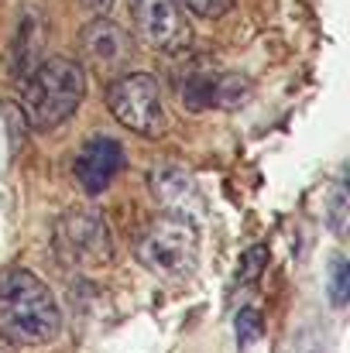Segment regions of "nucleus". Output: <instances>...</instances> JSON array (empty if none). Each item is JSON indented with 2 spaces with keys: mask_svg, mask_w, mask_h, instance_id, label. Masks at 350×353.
<instances>
[{
  "mask_svg": "<svg viewBox=\"0 0 350 353\" xmlns=\"http://www.w3.org/2000/svg\"><path fill=\"white\" fill-rule=\"evenodd\" d=\"M62 312L48 285L24 271H0V340L10 347H45L59 336Z\"/></svg>",
  "mask_w": 350,
  "mask_h": 353,
  "instance_id": "f257e3e1",
  "label": "nucleus"
},
{
  "mask_svg": "<svg viewBox=\"0 0 350 353\" xmlns=\"http://www.w3.org/2000/svg\"><path fill=\"white\" fill-rule=\"evenodd\" d=\"M21 83H24L21 107L35 130H55L79 110L86 97L83 65L72 59H41Z\"/></svg>",
  "mask_w": 350,
  "mask_h": 353,
  "instance_id": "f03ea898",
  "label": "nucleus"
},
{
  "mask_svg": "<svg viewBox=\"0 0 350 353\" xmlns=\"http://www.w3.org/2000/svg\"><path fill=\"white\" fill-rule=\"evenodd\" d=\"M137 261L158 274V278H186L196 268V254H200V240H196V227L186 216L165 213L155 223L144 227V234L134 243Z\"/></svg>",
  "mask_w": 350,
  "mask_h": 353,
  "instance_id": "7ed1b4c3",
  "label": "nucleus"
},
{
  "mask_svg": "<svg viewBox=\"0 0 350 353\" xmlns=\"http://www.w3.org/2000/svg\"><path fill=\"white\" fill-rule=\"evenodd\" d=\"M52 247H55L59 264L76 268V271L107 268L110 257H114V240H110L107 220L97 210H86V206H72L59 216Z\"/></svg>",
  "mask_w": 350,
  "mask_h": 353,
  "instance_id": "20e7f679",
  "label": "nucleus"
},
{
  "mask_svg": "<svg viewBox=\"0 0 350 353\" xmlns=\"http://www.w3.org/2000/svg\"><path fill=\"white\" fill-rule=\"evenodd\" d=\"M175 86H179V103L193 114H203V110H233V107H244L247 103V93H251V83L240 76V72H227L220 69L213 59H193L179 76H175Z\"/></svg>",
  "mask_w": 350,
  "mask_h": 353,
  "instance_id": "39448f33",
  "label": "nucleus"
},
{
  "mask_svg": "<svg viewBox=\"0 0 350 353\" xmlns=\"http://www.w3.org/2000/svg\"><path fill=\"white\" fill-rule=\"evenodd\" d=\"M107 107L127 130L141 137H162L165 134V110L158 83L148 72H127L107 86Z\"/></svg>",
  "mask_w": 350,
  "mask_h": 353,
  "instance_id": "423d86ee",
  "label": "nucleus"
},
{
  "mask_svg": "<svg viewBox=\"0 0 350 353\" xmlns=\"http://www.w3.org/2000/svg\"><path fill=\"white\" fill-rule=\"evenodd\" d=\"M130 17L137 38L151 52L179 55L193 41V28L179 0H130Z\"/></svg>",
  "mask_w": 350,
  "mask_h": 353,
  "instance_id": "0eeeda50",
  "label": "nucleus"
},
{
  "mask_svg": "<svg viewBox=\"0 0 350 353\" xmlns=\"http://www.w3.org/2000/svg\"><path fill=\"white\" fill-rule=\"evenodd\" d=\"M120 168H124V148L114 137H90L76 154V182L90 196L110 189Z\"/></svg>",
  "mask_w": 350,
  "mask_h": 353,
  "instance_id": "6e6552de",
  "label": "nucleus"
},
{
  "mask_svg": "<svg viewBox=\"0 0 350 353\" xmlns=\"http://www.w3.org/2000/svg\"><path fill=\"white\" fill-rule=\"evenodd\" d=\"M83 55L93 65H100V69H110L117 62H124L127 59V34H124V28H117L114 21H107V14L97 17L93 24H86L83 28Z\"/></svg>",
  "mask_w": 350,
  "mask_h": 353,
  "instance_id": "1a4fd4ad",
  "label": "nucleus"
},
{
  "mask_svg": "<svg viewBox=\"0 0 350 353\" xmlns=\"http://www.w3.org/2000/svg\"><path fill=\"white\" fill-rule=\"evenodd\" d=\"M151 185H155V196L162 199V206L175 216H186V206H200V192L193 185V179L182 172V168H162L151 175Z\"/></svg>",
  "mask_w": 350,
  "mask_h": 353,
  "instance_id": "9d476101",
  "label": "nucleus"
},
{
  "mask_svg": "<svg viewBox=\"0 0 350 353\" xmlns=\"http://www.w3.org/2000/svg\"><path fill=\"white\" fill-rule=\"evenodd\" d=\"M41 62V24L35 17H28L17 31V48H14V69L21 79H28V72Z\"/></svg>",
  "mask_w": 350,
  "mask_h": 353,
  "instance_id": "9b49d317",
  "label": "nucleus"
},
{
  "mask_svg": "<svg viewBox=\"0 0 350 353\" xmlns=\"http://www.w3.org/2000/svg\"><path fill=\"white\" fill-rule=\"evenodd\" d=\"M233 330H237V347H240V350H251V347L264 336V319H261L257 309H240Z\"/></svg>",
  "mask_w": 350,
  "mask_h": 353,
  "instance_id": "f8f14e48",
  "label": "nucleus"
},
{
  "mask_svg": "<svg viewBox=\"0 0 350 353\" xmlns=\"http://www.w3.org/2000/svg\"><path fill=\"white\" fill-rule=\"evenodd\" d=\"M347 213H350V199H347V182L340 179L330 192V210H327V220H330V230L337 236L347 234Z\"/></svg>",
  "mask_w": 350,
  "mask_h": 353,
  "instance_id": "ddd939ff",
  "label": "nucleus"
},
{
  "mask_svg": "<svg viewBox=\"0 0 350 353\" xmlns=\"http://www.w3.org/2000/svg\"><path fill=\"white\" fill-rule=\"evenodd\" d=\"M268 268V247H251L240 254V268H237V285H254Z\"/></svg>",
  "mask_w": 350,
  "mask_h": 353,
  "instance_id": "4468645a",
  "label": "nucleus"
},
{
  "mask_svg": "<svg viewBox=\"0 0 350 353\" xmlns=\"http://www.w3.org/2000/svg\"><path fill=\"white\" fill-rule=\"evenodd\" d=\"M350 299V264L347 257H333L330 264V302L337 309H344Z\"/></svg>",
  "mask_w": 350,
  "mask_h": 353,
  "instance_id": "2eb2a0df",
  "label": "nucleus"
},
{
  "mask_svg": "<svg viewBox=\"0 0 350 353\" xmlns=\"http://www.w3.org/2000/svg\"><path fill=\"white\" fill-rule=\"evenodd\" d=\"M179 3H186L193 14H200V17H220L224 10H231L233 0H179Z\"/></svg>",
  "mask_w": 350,
  "mask_h": 353,
  "instance_id": "dca6fc26",
  "label": "nucleus"
},
{
  "mask_svg": "<svg viewBox=\"0 0 350 353\" xmlns=\"http://www.w3.org/2000/svg\"><path fill=\"white\" fill-rule=\"evenodd\" d=\"M83 3H86V7H90V10L97 14V17H104V14H107V10L114 7V0H83Z\"/></svg>",
  "mask_w": 350,
  "mask_h": 353,
  "instance_id": "f3484780",
  "label": "nucleus"
}]
</instances>
